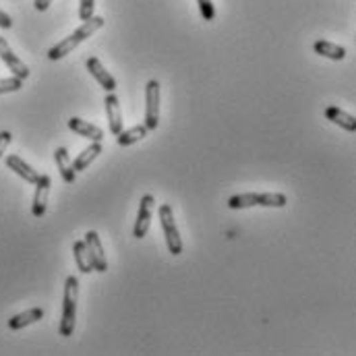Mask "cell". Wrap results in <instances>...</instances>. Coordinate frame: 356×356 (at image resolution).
I'll use <instances>...</instances> for the list:
<instances>
[{"instance_id": "3957f363", "label": "cell", "mask_w": 356, "mask_h": 356, "mask_svg": "<svg viewBox=\"0 0 356 356\" xmlns=\"http://www.w3.org/2000/svg\"><path fill=\"white\" fill-rule=\"evenodd\" d=\"M158 214H160V222H162V230H164V236H166L168 251H170L172 255H180V253H182V238H180L178 226H176V222H174L172 207H170L168 203H164V205H160Z\"/></svg>"}, {"instance_id": "4316f807", "label": "cell", "mask_w": 356, "mask_h": 356, "mask_svg": "<svg viewBox=\"0 0 356 356\" xmlns=\"http://www.w3.org/2000/svg\"><path fill=\"white\" fill-rule=\"evenodd\" d=\"M52 4V0H33L35 10H48V6Z\"/></svg>"}, {"instance_id": "ba28073f", "label": "cell", "mask_w": 356, "mask_h": 356, "mask_svg": "<svg viewBox=\"0 0 356 356\" xmlns=\"http://www.w3.org/2000/svg\"><path fill=\"white\" fill-rule=\"evenodd\" d=\"M0 60L8 66V71H12L15 77H19V79H23V81L29 77V66L10 50L6 37H0Z\"/></svg>"}, {"instance_id": "9c48e42d", "label": "cell", "mask_w": 356, "mask_h": 356, "mask_svg": "<svg viewBox=\"0 0 356 356\" xmlns=\"http://www.w3.org/2000/svg\"><path fill=\"white\" fill-rule=\"evenodd\" d=\"M85 66H87L89 75L100 83V87H102L104 91L112 93V91L116 89V79L106 71V66L102 64V60H100L97 56H89L87 62H85Z\"/></svg>"}, {"instance_id": "8fae6325", "label": "cell", "mask_w": 356, "mask_h": 356, "mask_svg": "<svg viewBox=\"0 0 356 356\" xmlns=\"http://www.w3.org/2000/svg\"><path fill=\"white\" fill-rule=\"evenodd\" d=\"M68 129H71L73 133H77V135L89 139V141H102V139H104V131H102L100 127L91 124L89 120L77 118V116H73V118L68 120Z\"/></svg>"}, {"instance_id": "277c9868", "label": "cell", "mask_w": 356, "mask_h": 356, "mask_svg": "<svg viewBox=\"0 0 356 356\" xmlns=\"http://www.w3.org/2000/svg\"><path fill=\"white\" fill-rule=\"evenodd\" d=\"M160 124V83L151 79L145 85V127L156 131Z\"/></svg>"}, {"instance_id": "7c38bea8", "label": "cell", "mask_w": 356, "mask_h": 356, "mask_svg": "<svg viewBox=\"0 0 356 356\" xmlns=\"http://www.w3.org/2000/svg\"><path fill=\"white\" fill-rule=\"evenodd\" d=\"M6 166H8V170H12L17 176H21L25 182H29V185H35L37 182V178H39V174H37V170H33L27 162H23V158H19V156H6Z\"/></svg>"}, {"instance_id": "5b68a950", "label": "cell", "mask_w": 356, "mask_h": 356, "mask_svg": "<svg viewBox=\"0 0 356 356\" xmlns=\"http://www.w3.org/2000/svg\"><path fill=\"white\" fill-rule=\"evenodd\" d=\"M153 209H156V197L153 195H143L141 203H139V214H137V222L133 228V236L135 238H143L151 226V218H153Z\"/></svg>"}, {"instance_id": "ffe728a7", "label": "cell", "mask_w": 356, "mask_h": 356, "mask_svg": "<svg viewBox=\"0 0 356 356\" xmlns=\"http://www.w3.org/2000/svg\"><path fill=\"white\" fill-rule=\"evenodd\" d=\"M288 197L284 193H259L257 205L259 207H286Z\"/></svg>"}, {"instance_id": "7a4b0ae2", "label": "cell", "mask_w": 356, "mask_h": 356, "mask_svg": "<svg viewBox=\"0 0 356 356\" xmlns=\"http://www.w3.org/2000/svg\"><path fill=\"white\" fill-rule=\"evenodd\" d=\"M77 301H79V280L68 276L64 282V299H62V319L58 326V334L68 338L75 332L77 321Z\"/></svg>"}, {"instance_id": "8992f818", "label": "cell", "mask_w": 356, "mask_h": 356, "mask_svg": "<svg viewBox=\"0 0 356 356\" xmlns=\"http://www.w3.org/2000/svg\"><path fill=\"white\" fill-rule=\"evenodd\" d=\"M85 247H87V253H89V259H91L93 272L104 274V272L108 270V261H106V253H104V247H102L100 234H97L95 230H89V232L85 234Z\"/></svg>"}, {"instance_id": "d6986e66", "label": "cell", "mask_w": 356, "mask_h": 356, "mask_svg": "<svg viewBox=\"0 0 356 356\" xmlns=\"http://www.w3.org/2000/svg\"><path fill=\"white\" fill-rule=\"evenodd\" d=\"M73 255H75L77 270H79L81 274H89V272H93V265H91L89 253H87V247H85V241H77V243L73 245Z\"/></svg>"}, {"instance_id": "6da1fadb", "label": "cell", "mask_w": 356, "mask_h": 356, "mask_svg": "<svg viewBox=\"0 0 356 356\" xmlns=\"http://www.w3.org/2000/svg\"><path fill=\"white\" fill-rule=\"evenodd\" d=\"M104 25H106L104 17H95V15L89 17V19L83 21V25L77 27L68 37H64L62 41H58L56 46H52V48L48 50V58H50V60H60V58H64V56L71 54L79 44H83V41L89 39L95 31H100Z\"/></svg>"}, {"instance_id": "ac0fdd59", "label": "cell", "mask_w": 356, "mask_h": 356, "mask_svg": "<svg viewBox=\"0 0 356 356\" xmlns=\"http://www.w3.org/2000/svg\"><path fill=\"white\" fill-rule=\"evenodd\" d=\"M147 127L145 124H139V127H133V129H129V131H120L118 135H116V143L120 145V147H129V145H135V143H139L141 139H145L147 137Z\"/></svg>"}, {"instance_id": "7402d4cb", "label": "cell", "mask_w": 356, "mask_h": 356, "mask_svg": "<svg viewBox=\"0 0 356 356\" xmlns=\"http://www.w3.org/2000/svg\"><path fill=\"white\" fill-rule=\"evenodd\" d=\"M21 87H23V79H19V77L0 79V95H2V93H12V91H19Z\"/></svg>"}, {"instance_id": "603a6c76", "label": "cell", "mask_w": 356, "mask_h": 356, "mask_svg": "<svg viewBox=\"0 0 356 356\" xmlns=\"http://www.w3.org/2000/svg\"><path fill=\"white\" fill-rule=\"evenodd\" d=\"M197 4H199L201 17H203L205 21H214V19H216V6H214L212 0H197Z\"/></svg>"}, {"instance_id": "484cf974", "label": "cell", "mask_w": 356, "mask_h": 356, "mask_svg": "<svg viewBox=\"0 0 356 356\" xmlns=\"http://www.w3.org/2000/svg\"><path fill=\"white\" fill-rule=\"evenodd\" d=\"M12 27V19L0 8V29H10Z\"/></svg>"}, {"instance_id": "2e32d148", "label": "cell", "mask_w": 356, "mask_h": 356, "mask_svg": "<svg viewBox=\"0 0 356 356\" xmlns=\"http://www.w3.org/2000/svg\"><path fill=\"white\" fill-rule=\"evenodd\" d=\"M102 153V143L100 141H93L89 147H85L79 156H77V160L73 162V168H75V172H83V170H87L89 168V164L97 158Z\"/></svg>"}, {"instance_id": "5bb4252c", "label": "cell", "mask_w": 356, "mask_h": 356, "mask_svg": "<svg viewBox=\"0 0 356 356\" xmlns=\"http://www.w3.org/2000/svg\"><path fill=\"white\" fill-rule=\"evenodd\" d=\"M326 118H328L330 122H334V124L342 127V129H344V131H348V133H355L356 131L355 116H353V114H348L346 110L338 108V106H328V108H326Z\"/></svg>"}, {"instance_id": "9a60e30c", "label": "cell", "mask_w": 356, "mask_h": 356, "mask_svg": "<svg viewBox=\"0 0 356 356\" xmlns=\"http://www.w3.org/2000/svg\"><path fill=\"white\" fill-rule=\"evenodd\" d=\"M41 317H44V309L35 307V309L23 311V313L10 317V319H8V328H10V330H23V328H27V326H31V324H37Z\"/></svg>"}, {"instance_id": "cb8c5ba5", "label": "cell", "mask_w": 356, "mask_h": 356, "mask_svg": "<svg viewBox=\"0 0 356 356\" xmlns=\"http://www.w3.org/2000/svg\"><path fill=\"white\" fill-rule=\"evenodd\" d=\"M93 6L95 0H79V19L87 21L89 17H93Z\"/></svg>"}, {"instance_id": "e0dca14e", "label": "cell", "mask_w": 356, "mask_h": 356, "mask_svg": "<svg viewBox=\"0 0 356 356\" xmlns=\"http://www.w3.org/2000/svg\"><path fill=\"white\" fill-rule=\"evenodd\" d=\"M313 48H315L317 54H321V56H326L330 60H344L346 58V48H342V46H338L334 41H328V39H317L313 44Z\"/></svg>"}, {"instance_id": "44dd1931", "label": "cell", "mask_w": 356, "mask_h": 356, "mask_svg": "<svg viewBox=\"0 0 356 356\" xmlns=\"http://www.w3.org/2000/svg\"><path fill=\"white\" fill-rule=\"evenodd\" d=\"M257 195H259V193L232 195V197L228 199V207H230V209H247V207H255V205H257Z\"/></svg>"}, {"instance_id": "4fadbf2b", "label": "cell", "mask_w": 356, "mask_h": 356, "mask_svg": "<svg viewBox=\"0 0 356 356\" xmlns=\"http://www.w3.org/2000/svg\"><path fill=\"white\" fill-rule=\"evenodd\" d=\"M54 162H56V168H58L62 180H64L66 185H73L75 178H77V172H75L73 162H71V156H68V151H66L64 147H58V149L54 151Z\"/></svg>"}, {"instance_id": "52a82bcc", "label": "cell", "mask_w": 356, "mask_h": 356, "mask_svg": "<svg viewBox=\"0 0 356 356\" xmlns=\"http://www.w3.org/2000/svg\"><path fill=\"white\" fill-rule=\"evenodd\" d=\"M50 187H52V178L48 174H39L37 182H35V193H33V203H31V214L35 218H41L46 214L48 207V197H50Z\"/></svg>"}, {"instance_id": "30bf717a", "label": "cell", "mask_w": 356, "mask_h": 356, "mask_svg": "<svg viewBox=\"0 0 356 356\" xmlns=\"http://www.w3.org/2000/svg\"><path fill=\"white\" fill-rule=\"evenodd\" d=\"M104 106H106V116H108L110 133H112V135H118V133L122 131V112H120V102H118V97L114 95V91L106 95Z\"/></svg>"}, {"instance_id": "d4e9b609", "label": "cell", "mask_w": 356, "mask_h": 356, "mask_svg": "<svg viewBox=\"0 0 356 356\" xmlns=\"http://www.w3.org/2000/svg\"><path fill=\"white\" fill-rule=\"evenodd\" d=\"M10 141H12V135L8 131H0V158L4 156V151L10 145Z\"/></svg>"}]
</instances>
